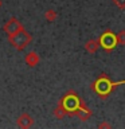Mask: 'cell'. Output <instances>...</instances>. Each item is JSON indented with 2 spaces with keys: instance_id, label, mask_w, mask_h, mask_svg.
I'll return each mask as SVG.
<instances>
[{
  "instance_id": "obj_1",
  "label": "cell",
  "mask_w": 125,
  "mask_h": 129,
  "mask_svg": "<svg viewBox=\"0 0 125 129\" xmlns=\"http://www.w3.org/2000/svg\"><path fill=\"white\" fill-rule=\"evenodd\" d=\"M125 81H120V82H112L110 79L108 78L106 75H101L98 79L93 85V89L96 90V93L98 95H101L102 98H106V97L112 93V90L118 85H124Z\"/></svg>"
},
{
  "instance_id": "obj_8",
  "label": "cell",
  "mask_w": 125,
  "mask_h": 129,
  "mask_svg": "<svg viewBox=\"0 0 125 129\" xmlns=\"http://www.w3.org/2000/svg\"><path fill=\"white\" fill-rule=\"evenodd\" d=\"M26 62L30 64V66H35V64L39 62V56L36 55L35 52H31V54H28V56L26 58Z\"/></svg>"
},
{
  "instance_id": "obj_5",
  "label": "cell",
  "mask_w": 125,
  "mask_h": 129,
  "mask_svg": "<svg viewBox=\"0 0 125 129\" xmlns=\"http://www.w3.org/2000/svg\"><path fill=\"white\" fill-rule=\"evenodd\" d=\"M19 30H22V26H20V23H19L16 19H14V18L8 20L7 24L4 26V31H6L7 34H8V36L16 34V32H18Z\"/></svg>"
},
{
  "instance_id": "obj_11",
  "label": "cell",
  "mask_w": 125,
  "mask_h": 129,
  "mask_svg": "<svg viewBox=\"0 0 125 129\" xmlns=\"http://www.w3.org/2000/svg\"><path fill=\"white\" fill-rule=\"evenodd\" d=\"M116 4H118L120 7H125V0H114Z\"/></svg>"
},
{
  "instance_id": "obj_4",
  "label": "cell",
  "mask_w": 125,
  "mask_h": 129,
  "mask_svg": "<svg viewBox=\"0 0 125 129\" xmlns=\"http://www.w3.org/2000/svg\"><path fill=\"white\" fill-rule=\"evenodd\" d=\"M117 43H118V38H117V35H114L110 31H106L100 38V46L106 51L113 50V48L117 46Z\"/></svg>"
},
{
  "instance_id": "obj_3",
  "label": "cell",
  "mask_w": 125,
  "mask_h": 129,
  "mask_svg": "<svg viewBox=\"0 0 125 129\" xmlns=\"http://www.w3.org/2000/svg\"><path fill=\"white\" fill-rule=\"evenodd\" d=\"M10 42L14 44V47H16L18 50H22V48H24L31 42V35L27 34V32L22 28V30H19L16 34L10 35Z\"/></svg>"
},
{
  "instance_id": "obj_6",
  "label": "cell",
  "mask_w": 125,
  "mask_h": 129,
  "mask_svg": "<svg viewBox=\"0 0 125 129\" xmlns=\"http://www.w3.org/2000/svg\"><path fill=\"white\" fill-rule=\"evenodd\" d=\"M77 116L79 117V118H82V120H86V118H89V117H90V112H89V109L85 106V105L82 104L79 106V109H78V112L75 113Z\"/></svg>"
},
{
  "instance_id": "obj_7",
  "label": "cell",
  "mask_w": 125,
  "mask_h": 129,
  "mask_svg": "<svg viewBox=\"0 0 125 129\" xmlns=\"http://www.w3.org/2000/svg\"><path fill=\"white\" fill-rule=\"evenodd\" d=\"M18 122L20 126H24V128H27V126H30V125L32 124V120H31V117L30 116H27V114H23L20 118L18 120Z\"/></svg>"
},
{
  "instance_id": "obj_2",
  "label": "cell",
  "mask_w": 125,
  "mask_h": 129,
  "mask_svg": "<svg viewBox=\"0 0 125 129\" xmlns=\"http://www.w3.org/2000/svg\"><path fill=\"white\" fill-rule=\"evenodd\" d=\"M81 105H82V102H81L79 97L74 91H69L66 95H63L62 101H60V108L67 114H75Z\"/></svg>"
},
{
  "instance_id": "obj_9",
  "label": "cell",
  "mask_w": 125,
  "mask_h": 129,
  "mask_svg": "<svg viewBox=\"0 0 125 129\" xmlns=\"http://www.w3.org/2000/svg\"><path fill=\"white\" fill-rule=\"evenodd\" d=\"M118 38V42H121V43H124L125 42V32L122 31V32H120V35L117 36Z\"/></svg>"
},
{
  "instance_id": "obj_10",
  "label": "cell",
  "mask_w": 125,
  "mask_h": 129,
  "mask_svg": "<svg viewBox=\"0 0 125 129\" xmlns=\"http://www.w3.org/2000/svg\"><path fill=\"white\" fill-rule=\"evenodd\" d=\"M54 11H48L47 12V19H50V20H52V19H54Z\"/></svg>"
}]
</instances>
